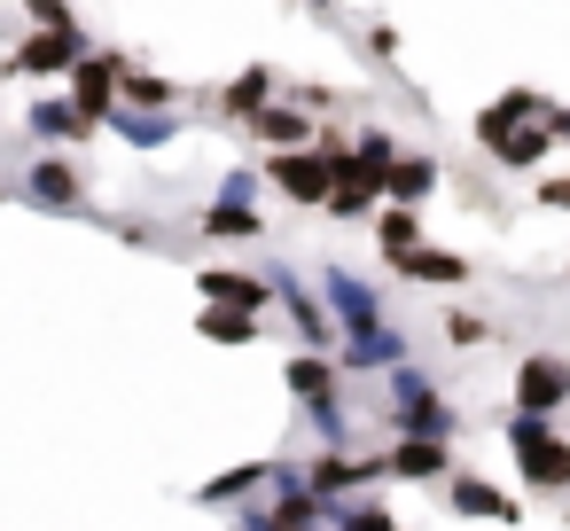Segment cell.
<instances>
[{
	"mask_svg": "<svg viewBox=\"0 0 570 531\" xmlns=\"http://www.w3.org/2000/svg\"><path fill=\"white\" fill-rule=\"evenodd\" d=\"M196 289H204V305H227V313H266L274 305V282L266 274H235V266H204Z\"/></svg>",
	"mask_w": 570,
	"mask_h": 531,
	"instance_id": "cell-6",
	"label": "cell"
},
{
	"mask_svg": "<svg viewBox=\"0 0 570 531\" xmlns=\"http://www.w3.org/2000/svg\"><path fill=\"white\" fill-rule=\"evenodd\" d=\"M243 126H250V134H258L266 149H305V141H313V118H305L297 102H258V110H250Z\"/></svg>",
	"mask_w": 570,
	"mask_h": 531,
	"instance_id": "cell-10",
	"label": "cell"
},
{
	"mask_svg": "<svg viewBox=\"0 0 570 531\" xmlns=\"http://www.w3.org/2000/svg\"><path fill=\"white\" fill-rule=\"evenodd\" d=\"M313 9H336V0H313Z\"/></svg>",
	"mask_w": 570,
	"mask_h": 531,
	"instance_id": "cell-31",
	"label": "cell"
},
{
	"mask_svg": "<svg viewBox=\"0 0 570 531\" xmlns=\"http://www.w3.org/2000/svg\"><path fill=\"white\" fill-rule=\"evenodd\" d=\"M414 243H422L414 204H391V196H383V212H375V250H383V258H406Z\"/></svg>",
	"mask_w": 570,
	"mask_h": 531,
	"instance_id": "cell-17",
	"label": "cell"
},
{
	"mask_svg": "<svg viewBox=\"0 0 570 531\" xmlns=\"http://www.w3.org/2000/svg\"><path fill=\"white\" fill-rule=\"evenodd\" d=\"M539 126H547V134H554L562 149H570V110H554V102H547V118H539Z\"/></svg>",
	"mask_w": 570,
	"mask_h": 531,
	"instance_id": "cell-30",
	"label": "cell"
},
{
	"mask_svg": "<svg viewBox=\"0 0 570 531\" xmlns=\"http://www.w3.org/2000/svg\"><path fill=\"white\" fill-rule=\"evenodd\" d=\"M445 336H453V344H484V321H476V313H445Z\"/></svg>",
	"mask_w": 570,
	"mask_h": 531,
	"instance_id": "cell-28",
	"label": "cell"
},
{
	"mask_svg": "<svg viewBox=\"0 0 570 531\" xmlns=\"http://www.w3.org/2000/svg\"><path fill=\"white\" fill-rule=\"evenodd\" d=\"M453 508H461V515H500V523H515V500L492 492L484 476H453Z\"/></svg>",
	"mask_w": 570,
	"mask_h": 531,
	"instance_id": "cell-22",
	"label": "cell"
},
{
	"mask_svg": "<svg viewBox=\"0 0 570 531\" xmlns=\"http://www.w3.org/2000/svg\"><path fill=\"white\" fill-rule=\"evenodd\" d=\"M438 180H445V173H438V157H406V149H399V157L383 165V196H391V204H422Z\"/></svg>",
	"mask_w": 570,
	"mask_h": 531,
	"instance_id": "cell-14",
	"label": "cell"
},
{
	"mask_svg": "<svg viewBox=\"0 0 570 531\" xmlns=\"http://www.w3.org/2000/svg\"><path fill=\"white\" fill-rule=\"evenodd\" d=\"M383 469H391V476H445V445H438V437H399V445L383 453Z\"/></svg>",
	"mask_w": 570,
	"mask_h": 531,
	"instance_id": "cell-19",
	"label": "cell"
},
{
	"mask_svg": "<svg viewBox=\"0 0 570 531\" xmlns=\"http://www.w3.org/2000/svg\"><path fill=\"white\" fill-rule=\"evenodd\" d=\"M79 56H87V32L79 24L71 32H32V40L9 48V79H63Z\"/></svg>",
	"mask_w": 570,
	"mask_h": 531,
	"instance_id": "cell-2",
	"label": "cell"
},
{
	"mask_svg": "<svg viewBox=\"0 0 570 531\" xmlns=\"http://www.w3.org/2000/svg\"><path fill=\"white\" fill-rule=\"evenodd\" d=\"M24 196H32L40 212H79V204H87V180H79V157H40V165L24 173Z\"/></svg>",
	"mask_w": 570,
	"mask_h": 531,
	"instance_id": "cell-5",
	"label": "cell"
},
{
	"mask_svg": "<svg viewBox=\"0 0 570 531\" xmlns=\"http://www.w3.org/2000/svg\"><path fill=\"white\" fill-rule=\"evenodd\" d=\"M547 141H554V134H547L539 118H515V110H500V102L476 110V149H484L492 165H508V173H531V165L547 157Z\"/></svg>",
	"mask_w": 570,
	"mask_h": 531,
	"instance_id": "cell-1",
	"label": "cell"
},
{
	"mask_svg": "<svg viewBox=\"0 0 570 531\" xmlns=\"http://www.w3.org/2000/svg\"><path fill=\"white\" fill-rule=\"evenodd\" d=\"M515 461H523V476L539 484V492H562L570 484V445L547 430V437H531V445H515Z\"/></svg>",
	"mask_w": 570,
	"mask_h": 531,
	"instance_id": "cell-16",
	"label": "cell"
},
{
	"mask_svg": "<svg viewBox=\"0 0 570 531\" xmlns=\"http://www.w3.org/2000/svg\"><path fill=\"white\" fill-rule=\"evenodd\" d=\"M539 204H547V212H570V173H547V180H539Z\"/></svg>",
	"mask_w": 570,
	"mask_h": 531,
	"instance_id": "cell-29",
	"label": "cell"
},
{
	"mask_svg": "<svg viewBox=\"0 0 570 531\" xmlns=\"http://www.w3.org/2000/svg\"><path fill=\"white\" fill-rule=\"evenodd\" d=\"M204 235H212V243H258L266 219L250 212V196H212V204H204Z\"/></svg>",
	"mask_w": 570,
	"mask_h": 531,
	"instance_id": "cell-12",
	"label": "cell"
},
{
	"mask_svg": "<svg viewBox=\"0 0 570 531\" xmlns=\"http://www.w3.org/2000/svg\"><path fill=\"white\" fill-rule=\"evenodd\" d=\"M352 484H367V476H360V461H344L336 445L305 469V492H313V500H336V492H352Z\"/></svg>",
	"mask_w": 570,
	"mask_h": 531,
	"instance_id": "cell-20",
	"label": "cell"
},
{
	"mask_svg": "<svg viewBox=\"0 0 570 531\" xmlns=\"http://www.w3.org/2000/svg\"><path fill=\"white\" fill-rule=\"evenodd\" d=\"M352 149H360V157H367V165H375V173H383V165H391V157H399V141H391V134H360V141H352Z\"/></svg>",
	"mask_w": 570,
	"mask_h": 531,
	"instance_id": "cell-27",
	"label": "cell"
},
{
	"mask_svg": "<svg viewBox=\"0 0 570 531\" xmlns=\"http://www.w3.org/2000/svg\"><path fill=\"white\" fill-rule=\"evenodd\" d=\"M266 180L289 196V204H328V149H274L266 157Z\"/></svg>",
	"mask_w": 570,
	"mask_h": 531,
	"instance_id": "cell-3",
	"label": "cell"
},
{
	"mask_svg": "<svg viewBox=\"0 0 570 531\" xmlns=\"http://www.w3.org/2000/svg\"><path fill=\"white\" fill-rule=\"evenodd\" d=\"M336 375H344V367H336V352H313V344L282 367V383H289L305 406H313V399H336Z\"/></svg>",
	"mask_w": 570,
	"mask_h": 531,
	"instance_id": "cell-15",
	"label": "cell"
},
{
	"mask_svg": "<svg viewBox=\"0 0 570 531\" xmlns=\"http://www.w3.org/2000/svg\"><path fill=\"white\" fill-rule=\"evenodd\" d=\"M24 126H32L40 141H79V149L95 141V118H87L79 102H63V95H48V102H32V110H24Z\"/></svg>",
	"mask_w": 570,
	"mask_h": 531,
	"instance_id": "cell-9",
	"label": "cell"
},
{
	"mask_svg": "<svg viewBox=\"0 0 570 531\" xmlns=\"http://www.w3.org/2000/svg\"><path fill=\"white\" fill-rule=\"evenodd\" d=\"M204 336H212V344H250V336H258V313H227V305H204Z\"/></svg>",
	"mask_w": 570,
	"mask_h": 531,
	"instance_id": "cell-23",
	"label": "cell"
},
{
	"mask_svg": "<svg viewBox=\"0 0 570 531\" xmlns=\"http://www.w3.org/2000/svg\"><path fill=\"white\" fill-rule=\"evenodd\" d=\"M313 531H399V523L375 508H352V515H313Z\"/></svg>",
	"mask_w": 570,
	"mask_h": 531,
	"instance_id": "cell-24",
	"label": "cell"
},
{
	"mask_svg": "<svg viewBox=\"0 0 570 531\" xmlns=\"http://www.w3.org/2000/svg\"><path fill=\"white\" fill-rule=\"evenodd\" d=\"M391 274L430 282V289H461V282H469V258H461V250H430V243H414L406 258H391Z\"/></svg>",
	"mask_w": 570,
	"mask_h": 531,
	"instance_id": "cell-11",
	"label": "cell"
},
{
	"mask_svg": "<svg viewBox=\"0 0 570 531\" xmlns=\"http://www.w3.org/2000/svg\"><path fill=\"white\" fill-rule=\"evenodd\" d=\"M406 437H445V430H461V414H445L438 406V391L430 383H414V375H399V414H391Z\"/></svg>",
	"mask_w": 570,
	"mask_h": 531,
	"instance_id": "cell-8",
	"label": "cell"
},
{
	"mask_svg": "<svg viewBox=\"0 0 570 531\" xmlns=\"http://www.w3.org/2000/svg\"><path fill=\"white\" fill-rule=\"evenodd\" d=\"M360 48H367L375 63H391V56H399V32H391V24H367V32H360Z\"/></svg>",
	"mask_w": 570,
	"mask_h": 531,
	"instance_id": "cell-26",
	"label": "cell"
},
{
	"mask_svg": "<svg viewBox=\"0 0 570 531\" xmlns=\"http://www.w3.org/2000/svg\"><path fill=\"white\" fill-rule=\"evenodd\" d=\"M102 126H110V134H126L134 149H165V141L180 134V118H173V110H134V102H118Z\"/></svg>",
	"mask_w": 570,
	"mask_h": 531,
	"instance_id": "cell-13",
	"label": "cell"
},
{
	"mask_svg": "<svg viewBox=\"0 0 570 531\" xmlns=\"http://www.w3.org/2000/svg\"><path fill=\"white\" fill-rule=\"evenodd\" d=\"M274 87H282V79H274L266 63H250V71H235V87L219 95V118H250L258 102H274Z\"/></svg>",
	"mask_w": 570,
	"mask_h": 531,
	"instance_id": "cell-18",
	"label": "cell"
},
{
	"mask_svg": "<svg viewBox=\"0 0 570 531\" xmlns=\"http://www.w3.org/2000/svg\"><path fill=\"white\" fill-rule=\"evenodd\" d=\"M118 102H134V110H165V102H173V79L141 71V63H118Z\"/></svg>",
	"mask_w": 570,
	"mask_h": 531,
	"instance_id": "cell-21",
	"label": "cell"
},
{
	"mask_svg": "<svg viewBox=\"0 0 570 531\" xmlns=\"http://www.w3.org/2000/svg\"><path fill=\"white\" fill-rule=\"evenodd\" d=\"M570 399V360H554V352H531L523 367H515V406H531V414H554Z\"/></svg>",
	"mask_w": 570,
	"mask_h": 531,
	"instance_id": "cell-7",
	"label": "cell"
},
{
	"mask_svg": "<svg viewBox=\"0 0 570 531\" xmlns=\"http://www.w3.org/2000/svg\"><path fill=\"white\" fill-rule=\"evenodd\" d=\"M118 63H126V56H95V48H87V56L71 63V102H79V110H87L95 126H102V118L118 110Z\"/></svg>",
	"mask_w": 570,
	"mask_h": 531,
	"instance_id": "cell-4",
	"label": "cell"
},
{
	"mask_svg": "<svg viewBox=\"0 0 570 531\" xmlns=\"http://www.w3.org/2000/svg\"><path fill=\"white\" fill-rule=\"evenodd\" d=\"M24 17L40 24V32H71L79 17H71V0H24Z\"/></svg>",
	"mask_w": 570,
	"mask_h": 531,
	"instance_id": "cell-25",
	"label": "cell"
}]
</instances>
